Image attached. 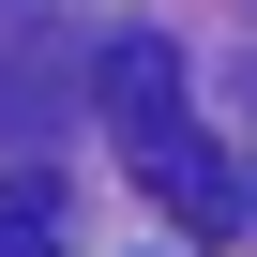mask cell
Returning <instances> with one entry per match:
<instances>
[{
    "label": "cell",
    "mask_w": 257,
    "mask_h": 257,
    "mask_svg": "<svg viewBox=\"0 0 257 257\" xmlns=\"http://www.w3.org/2000/svg\"><path fill=\"white\" fill-rule=\"evenodd\" d=\"M61 242H76L61 167H0V257H61Z\"/></svg>",
    "instance_id": "2"
},
{
    "label": "cell",
    "mask_w": 257,
    "mask_h": 257,
    "mask_svg": "<svg viewBox=\"0 0 257 257\" xmlns=\"http://www.w3.org/2000/svg\"><path fill=\"white\" fill-rule=\"evenodd\" d=\"M106 121H121V152H137V182L182 212V227H242V182H227V152L197 137V106H182V46L167 31H121L106 46Z\"/></svg>",
    "instance_id": "1"
}]
</instances>
